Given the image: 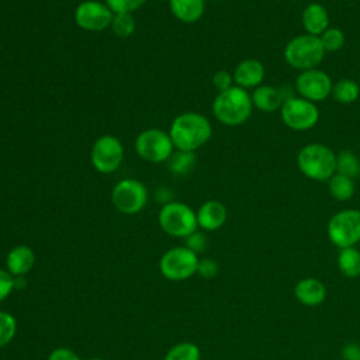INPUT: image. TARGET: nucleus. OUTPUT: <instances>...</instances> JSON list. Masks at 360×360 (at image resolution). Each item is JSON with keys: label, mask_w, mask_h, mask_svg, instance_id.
<instances>
[{"label": "nucleus", "mask_w": 360, "mask_h": 360, "mask_svg": "<svg viewBox=\"0 0 360 360\" xmlns=\"http://www.w3.org/2000/svg\"><path fill=\"white\" fill-rule=\"evenodd\" d=\"M169 135L177 150L194 152L210 141L212 125L205 115L188 111L173 120Z\"/></svg>", "instance_id": "nucleus-1"}, {"label": "nucleus", "mask_w": 360, "mask_h": 360, "mask_svg": "<svg viewBox=\"0 0 360 360\" xmlns=\"http://www.w3.org/2000/svg\"><path fill=\"white\" fill-rule=\"evenodd\" d=\"M252 96L236 84L219 91L212 101V112L215 118L229 127L246 122L252 114Z\"/></svg>", "instance_id": "nucleus-2"}, {"label": "nucleus", "mask_w": 360, "mask_h": 360, "mask_svg": "<svg viewBox=\"0 0 360 360\" xmlns=\"http://www.w3.org/2000/svg\"><path fill=\"white\" fill-rule=\"evenodd\" d=\"M297 165L305 177L325 181L336 173V153L323 143H308L300 149Z\"/></svg>", "instance_id": "nucleus-3"}, {"label": "nucleus", "mask_w": 360, "mask_h": 360, "mask_svg": "<svg viewBox=\"0 0 360 360\" xmlns=\"http://www.w3.org/2000/svg\"><path fill=\"white\" fill-rule=\"evenodd\" d=\"M323 45L316 35L302 34L290 39L284 48L285 62L301 72L315 69L325 56Z\"/></svg>", "instance_id": "nucleus-4"}, {"label": "nucleus", "mask_w": 360, "mask_h": 360, "mask_svg": "<svg viewBox=\"0 0 360 360\" xmlns=\"http://www.w3.org/2000/svg\"><path fill=\"white\" fill-rule=\"evenodd\" d=\"M160 228L170 236L187 238L197 231V214L184 202L170 201L165 204L158 217Z\"/></svg>", "instance_id": "nucleus-5"}, {"label": "nucleus", "mask_w": 360, "mask_h": 360, "mask_svg": "<svg viewBox=\"0 0 360 360\" xmlns=\"http://www.w3.org/2000/svg\"><path fill=\"white\" fill-rule=\"evenodd\" d=\"M135 152L146 162L162 163L169 160L174 152V145L169 132L159 128H146L135 139Z\"/></svg>", "instance_id": "nucleus-6"}, {"label": "nucleus", "mask_w": 360, "mask_h": 360, "mask_svg": "<svg viewBox=\"0 0 360 360\" xmlns=\"http://www.w3.org/2000/svg\"><path fill=\"white\" fill-rule=\"evenodd\" d=\"M328 236L330 242L340 248H352L360 242V211L342 210L328 222Z\"/></svg>", "instance_id": "nucleus-7"}, {"label": "nucleus", "mask_w": 360, "mask_h": 360, "mask_svg": "<svg viewBox=\"0 0 360 360\" xmlns=\"http://www.w3.org/2000/svg\"><path fill=\"white\" fill-rule=\"evenodd\" d=\"M198 262L195 252L186 246H177L160 257L159 270L167 280L181 281L197 273Z\"/></svg>", "instance_id": "nucleus-8"}, {"label": "nucleus", "mask_w": 360, "mask_h": 360, "mask_svg": "<svg viewBox=\"0 0 360 360\" xmlns=\"http://www.w3.org/2000/svg\"><path fill=\"white\" fill-rule=\"evenodd\" d=\"M111 201L120 212L132 215L146 205L148 190L145 184L136 179H122L114 186Z\"/></svg>", "instance_id": "nucleus-9"}, {"label": "nucleus", "mask_w": 360, "mask_h": 360, "mask_svg": "<svg viewBox=\"0 0 360 360\" xmlns=\"http://www.w3.org/2000/svg\"><path fill=\"white\" fill-rule=\"evenodd\" d=\"M90 159L93 167L100 173L115 172L124 159V146L114 135H103L91 146Z\"/></svg>", "instance_id": "nucleus-10"}, {"label": "nucleus", "mask_w": 360, "mask_h": 360, "mask_svg": "<svg viewBox=\"0 0 360 360\" xmlns=\"http://www.w3.org/2000/svg\"><path fill=\"white\" fill-rule=\"evenodd\" d=\"M281 120L294 131H307L318 122L319 111L312 101L294 96L284 101L281 107Z\"/></svg>", "instance_id": "nucleus-11"}, {"label": "nucleus", "mask_w": 360, "mask_h": 360, "mask_svg": "<svg viewBox=\"0 0 360 360\" xmlns=\"http://www.w3.org/2000/svg\"><path fill=\"white\" fill-rule=\"evenodd\" d=\"M114 13L111 8L97 0H84L75 10V21L84 31L100 32L111 25Z\"/></svg>", "instance_id": "nucleus-12"}, {"label": "nucleus", "mask_w": 360, "mask_h": 360, "mask_svg": "<svg viewBox=\"0 0 360 360\" xmlns=\"http://www.w3.org/2000/svg\"><path fill=\"white\" fill-rule=\"evenodd\" d=\"M330 77L319 69H309L301 72L295 79V89L298 94L312 103L323 101L332 93Z\"/></svg>", "instance_id": "nucleus-13"}, {"label": "nucleus", "mask_w": 360, "mask_h": 360, "mask_svg": "<svg viewBox=\"0 0 360 360\" xmlns=\"http://www.w3.org/2000/svg\"><path fill=\"white\" fill-rule=\"evenodd\" d=\"M294 97L291 87L284 84L281 87H273L269 84H260L252 94L253 107L264 112H273L283 107L284 101Z\"/></svg>", "instance_id": "nucleus-14"}, {"label": "nucleus", "mask_w": 360, "mask_h": 360, "mask_svg": "<svg viewBox=\"0 0 360 360\" xmlns=\"http://www.w3.org/2000/svg\"><path fill=\"white\" fill-rule=\"evenodd\" d=\"M233 82L242 89L260 86L264 79V66L259 59H243L233 70Z\"/></svg>", "instance_id": "nucleus-15"}, {"label": "nucleus", "mask_w": 360, "mask_h": 360, "mask_svg": "<svg viewBox=\"0 0 360 360\" xmlns=\"http://www.w3.org/2000/svg\"><path fill=\"white\" fill-rule=\"evenodd\" d=\"M228 212L222 202L217 200L205 201L197 211V224L205 231H217L226 221Z\"/></svg>", "instance_id": "nucleus-16"}, {"label": "nucleus", "mask_w": 360, "mask_h": 360, "mask_svg": "<svg viewBox=\"0 0 360 360\" xmlns=\"http://www.w3.org/2000/svg\"><path fill=\"white\" fill-rule=\"evenodd\" d=\"M294 294L297 300L307 307H316L326 298L325 284L314 277H307L295 284Z\"/></svg>", "instance_id": "nucleus-17"}, {"label": "nucleus", "mask_w": 360, "mask_h": 360, "mask_svg": "<svg viewBox=\"0 0 360 360\" xmlns=\"http://www.w3.org/2000/svg\"><path fill=\"white\" fill-rule=\"evenodd\" d=\"M34 263H35V255H34L32 249L28 248L27 245L14 246L8 252L7 259H6L7 270L14 277H22L27 273H30Z\"/></svg>", "instance_id": "nucleus-18"}, {"label": "nucleus", "mask_w": 360, "mask_h": 360, "mask_svg": "<svg viewBox=\"0 0 360 360\" xmlns=\"http://www.w3.org/2000/svg\"><path fill=\"white\" fill-rule=\"evenodd\" d=\"M302 25L307 30V34L319 37L329 28L328 10L319 3L308 4L302 11Z\"/></svg>", "instance_id": "nucleus-19"}, {"label": "nucleus", "mask_w": 360, "mask_h": 360, "mask_svg": "<svg viewBox=\"0 0 360 360\" xmlns=\"http://www.w3.org/2000/svg\"><path fill=\"white\" fill-rule=\"evenodd\" d=\"M172 14L181 22L191 24L198 21L205 11L204 0H169Z\"/></svg>", "instance_id": "nucleus-20"}, {"label": "nucleus", "mask_w": 360, "mask_h": 360, "mask_svg": "<svg viewBox=\"0 0 360 360\" xmlns=\"http://www.w3.org/2000/svg\"><path fill=\"white\" fill-rule=\"evenodd\" d=\"M338 266L346 277L353 278L360 276V252L354 246L340 249L338 256Z\"/></svg>", "instance_id": "nucleus-21"}, {"label": "nucleus", "mask_w": 360, "mask_h": 360, "mask_svg": "<svg viewBox=\"0 0 360 360\" xmlns=\"http://www.w3.org/2000/svg\"><path fill=\"white\" fill-rule=\"evenodd\" d=\"M329 193L338 201H347L354 194V181L353 179L335 173L329 179Z\"/></svg>", "instance_id": "nucleus-22"}, {"label": "nucleus", "mask_w": 360, "mask_h": 360, "mask_svg": "<svg viewBox=\"0 0 360 360\" xmlns=\"http://www.w3.org/2000/svg\"><path fill=\"white\" fill-rule=\"evenodd\" d=\"M333 98L340 104H350L360 96V86L352 79H342L332 86Z\"/></svg>", "instance_id": "nucleus-23"}, {"label": "nucleus", "mask_w": 360, "mask_h": 360, "mask_svg": "<svg viewBox=\"0 0 360 360\" xmlns=\"http://www.w3.org/2000/svg\"><path fill=\"white\" fill-rule=\"evenodd\" d=\"M336 173L354 179L360 174V160L352 150H340L336 155Z\"/></svg>", "instance_id": "nucleus-24"}, {"label": "nucleus", "mask_w": 360, "mask_h": 360, "mask_svg": "<svg viewBox=\"0 0 360 360\" xmlns=\"http://www.w3.org/2000/svg\"><path fill=\"white\" fill-rule=\"evenodd\" d=\"M195 163V155L194 152H186V150H176L169 158V169L176 174H187Z\"/></svg>", "instance_id": "nucleus-25"}, {"label": "nucleus", "mask_w": 360, "mask_h": 360, "mask_svg": "<svg viewBox=\"0 0 360 360\" xmlns=\"http://www.w3.org/2000/svg\"><path fill=\"white\" fill-rule=\"evenodd\" d=\"M201 353L197 345L191 342H183L174 345L165 356V360H200Z\"/></svg>", "instance_id": "nucleus-26"}, {"label": "nucleus", "mask_w": 360, "mask_h": 360, "mask_svg": "<svg viewBox=\"0 0 360 360\" xmlns=\"http://www.w3.org/2000/svg\"><path fill=\"white\" fill-rule=\"evenodd\" d=\"M135 20L131 13H114L110 28L120 38H128L135 31Z\"/></svg>", "instance_id": "nucleus-27"}, {"label": "nucleus", "mask_w": 360, "mask_h": 360, "mask_svg": "<svg viewBox=\"0 0 360 360\" xmlns=\"http://www.w3.org/2000/svg\"><path fill=\"white\" fill-rule=\"evenodd\" d=\"M17 332L15 318L6 311H0V347L10 343Z\"/></svg>", "instance_id": "nucleus-28"}, {"label": "nucleus", "mask_w": 360, "mask_h": 360, "mask_svg": "<svg viewBox=\"0 0 360 360\" xmlns=\"http://www.w3.org/2000/svg\"><path fill=\"white\" fill-rule=\"evenodd\" d=\"M325 52H336L345 45V34L339 28H328L319 37Z\"/></svg>", "instance_id": "nucleus-29"}, {"label": "nucleus", "mask_w": 360, "mask_h": 360, "mask_svg": "<svg viewBox=\"0 0 360 360\" xmlns=\"http://www.w3.org/2000/svg\"><path fill=\"white\" fill-rule=\"evenodd\" d=\"M146 0H104L112 13H134L143 6Z\"/></svg>", "instance_id": "nucleus-30"}, {"label": "nucleus", "mask_w": 360, "mask_h": 360, "mask_svg": "<svg viewBox=\"0 0 360 360\" xmlns=\"http://www.w3.org/2000/svg\"><path fill=\"white\" fill-rule=\"evenodd\" d=\"M15 287V278L11 273L0 269V301L6 300Z\"/></svg>", "instance_id": "nucleus-31"}, {"label": "nucleus", "mask_w": 360, "mask_h": 360, "mask_svg": "<svg viewBox=\"0 0 360 360\" xmlns=\"http://www.w3.org/2000/svg\"><path fill=\"white\" fill-rule=\"evenodd\" d=\"M212 84L218 91H224L233 86V76L228 70H218L212 76Z\"/></svg>", "instance_id": "nucleus-32"}, {"label": "nucleus", "mask_w": 360, "mask_h": 360, "mask_svg": "<svg viewBox=\"0 0 360 360\" xmlns=\"http://www.w3.org/2000/svg\"><path fill=\"white\" fill-rule=\"evenodd\" d=\"M186 248H188L190 250L198 253L202 252L207 248V238L204 233L201 232H193L191 235H188L186 238Z\"/></svg>", "instance_id": "nucleus-33"}, {"label": "nucleus", "mask_w": 360, "mask_h": 360, "mask_svg": "<svg viewBox=\"0 0 360 360\" xmlns=\"http://www.w3.org/2000/svg\"><path fill=\"white\" fill-rule=\"evenodd\" d=\"M197 273L205 278H212L218 273V264L211 259H204L198 262Z\"/></svg>", "instance_id": "nucleus-34"}, {"label": "nucleus", "mask_w": 360, "mask_h": 360, "mask_svg": "<svg viewBox=\"0 0 360 360\" xmlns=\"http://www.w3.org/2000/svg\"><path fill=\"white\" fill-rule=\"evenodd\" d=\"M48 360H80V359L73 350L68 347H58L51 352Z\"/></svg>", "instance_id": "nucleus-35"}, {"label": "nucleus", "mask_w": 360, "mask_h": 360, "mask_svg": "<svg viewBox=\"0 0 360 360\" xmlns=\"http://www.w3.org/2000/svg\"><path fill=\"white\" fill-rule=\"evenodd\" d=\"M342 356L345 360H360V346L356 343L346 345Z\"/></svg>", "instance_id": "nucleus-36"}, {"label": "nucleus", "mask_w": 360, "mask_h": 360, "mask_svg": "<svg viewBox=\"0 0 360 360\" xmlns=\"http://www.w3.org/2000/svg\"><path fill=\"white\" fill-rule=\"evenodd\" d=\"M89 360H104V359H100V357H91V359H89Z\"/></svg>", "instance_id": "nucleus-37"}, {"label": "nucleus", "mask_w": 360, "mask_h": 360, "mask_svg": "<svg viewBox=\"0 0 360 360\" xmlns=\"http://www.w3.org/2000/svg\"><path fill=\"white\" fill-rule=\"evenodd\" d=\"M162 1H165V0H162ZM166 1H169V0H166Z\"/></svg>", "instance_id": "nucleus-38"}]
</instances>
